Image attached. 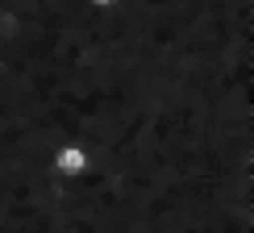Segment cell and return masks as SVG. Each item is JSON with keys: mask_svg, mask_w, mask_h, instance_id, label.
Listing matches in <instances>:
<instances>
[{"mask_svg": "<svg viewBox=\"0 0 254 233\" xmlns=\"http://www.w3.org/2000/svg\"><path fill=\"white\" fill-rule=\"evenodd\" d=\"M50 171L59 179H83L92 175V150L83 142H59L50 150Z\"/></svg>", "mask_w": 254, "mask_h": 233, "instance_id": "6da1fadb", "label": "cell"}]
</instances>
